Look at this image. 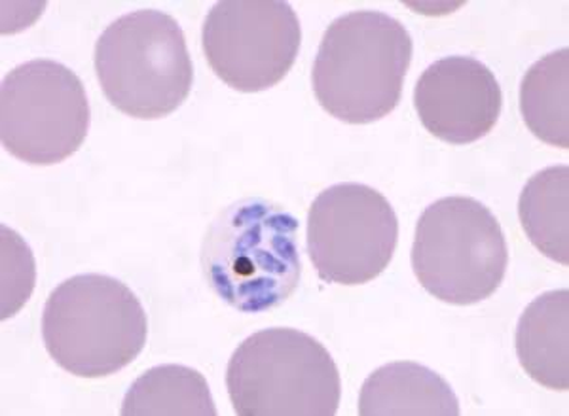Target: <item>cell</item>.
<instances>
[{"mask_svg":"<svg viewBox=\"0 0 569 416\" xmlns=\"http://www.w3.org/2000/svg\"><path fill=\"white\" fill-rule=\"evenodd\" d=\"M302 29L283 0H222L201 27V48L214 74L240 93H260L297 61Z\"/></svg>","mask_w":569,"mask_h":416,"instance_id":"cell-9","label":"cell"},{"mask_svg":"<svg viewBox=\"0 0 569 416\" xmlns=\"http://www.w3.org/2000/svg\"><path fill=\"white\" fill-rule=\"evenodd\" d=\"M149 321L139 302L114 276L77 275L53 290L42 313V339L53 362L77 377L122 372L142 353Z\"/></svg>","mask_w":569,"mask_h":416,"instance_id":"cell-3","label":"cell"},{"mask_svg":"<svg viewBox=\"0 0 569 416\" xmlns=\"http://www.w3.org/2000/svg\"><path fill=\"white\" fill-rule=\"evenodd\" d=\"M415 109L431 135L466 146L485 139L498 125L503 93L498 78L479 59L452 55L421 72L415 88Z\"/></svg>","mask_w":569,"mask_h":416,"instance_id":"cell-10","label":"cell"},{"mask_svg":"<svg viewBox=\"0 0 569 416\" xmlns=\"http://www.w3.org/2000/svg\"><path fill=\"white\" fill-rule=\"evenodd\" d=\"M397 241V214L375 187L346 182L311 203L306 244L325 282L359 286L375 281L388 270Z\"/></svg>","mask_w":569,"mask_h":416,"instance_id":"cell-8","label":"cell"},{"mask_svg":"<svg viewBox=\"0 0 569 416\" xmlns=\"http://www.w3.org/2000/svg\"><path fill=\"white\" fill-rule=\"evenodd\" d=\"M526 128L549 146L569 148V50L562 48L531 64L520 83Z\"/></svg>","mask_w":569,"mask_h":416,"instance_id":"cell-14","label":"cell"},{"mask_svg":"<svg viewBox=\"0 0 569 416\" xmlns=\"http://www.w3.org/2000/svg\"><path fill=\"white\" fill-rule=\"evenodd\" d=\"M2 231V321L29 302L34 288V260L31 248L16 231Z\"/></svg>","mask_w":569,"mask_h":416,"instance_id":"cell-16","label":"cell"},{"mask_svg":"<svg viewBox=\"0 0 569 416\" xmlns=\"http://www.w3.org/2000/svg\"><path fill=\"white\" fill-rule=\"evenodd\" d=\"M227 386L240 416H335L342 396L329 351L292 327L247 337L230 358Z\"/></svg>","mask_w":569,"mask_h":416,"instance_id":"cell-5","label":"cell"},{"mask_svg":"<svg viewBox=\"0 0 569 416\" xmlns=\"http://www.w3.org/2000/svg\"><path fill=\"white\" fill-rule=\"evenodd\" d=\"M526 235L541 254L569 263V166L555 165L533 174L518 199Z\"/></svg>","mask_w":569,"mask_h":416,"instance_id":"cell-13","label":"cell"},{"mask_svg":"<svg viewBox=\"0 0 569 416\" xmlns=\"http://www.w3.org/2000/svg\"><path fill=\"white\" fill-rule=\"evenodd\" d=\"M507 265L501 224L477 199H439L416 224L412 270L440 302L458 307L485 302L498 292Z\"/></svg>","mask_w":569,"mask_h":416,"instance_id":"cell-6","label":"cell"},{"mask_svg":"<svg viewBox=\"0 0 569 416\" xmlns=\"http://www.w3.org/2000/svg\"><path fill=\"white\" fill-rule=\"evenodd\" d=\"M123 416H217L208 381L187 365L142 373L123 397Z\"/></svg>","mask_w":569,"mask_h":416,"instance_id":"cell-15","label":"cell"},{"mask_svg":"<svg viewBox=\"0 0 569 416\" xmlns=\"http://www.w3.org/2000/svg\"><path fill=\"white\" fill-rule=\"evenodd\" d=\"M412 52L407 27L388 13H343L327 27L313 61L318 103L350 125L382 120L401 103Z\"/></svg>","mask_w":569,"mask_h":416,"instance_id":"cell-1","label":"cell"},{"mask_svg":"<svg viewBox=\"0 0 569 416\" xmlns=\"http://www.w3.org/2000/svg\"><path fill=\"white\" fill-rule=\"evenodd\" d=\"M518 362L537 385L569 390V290H552L528 305L517 326Z\"/></svg>","mask_w":569,"mask_h":416,"instance_id":"cell-12","label":"cell"},{"mask_svg":"<svg viewBox=\"0 0 569 416\" xmlns=\"http://www.w3.org/2000/svg\"><path fill=\"white\" fill-rule=\"evenodd\" d=\"M93 64L107 101L136 120L173 114L194 83L184 32L160 10H137L112 21L99 37Z\"/></svg>","mask_w":569,"mask_h":416,"instance_id":"cell-4","label":"cell"},{"mask_svg":"<svg viewBox=\"0 0 569 416\" xmlns=\"http://www.w3.org/2000/svg\"><path fill=\"white\" fill-rule=\"evenodd\" d=\"M209 286L240 313L283 305L300 284L298 220L264 199H246L220 212L201 248Z\"/></svg>","mask_w":569,"mask_h":416,"instance_id":"cell-2","label":"cell"},{"mask_svg":"<svg viewBox=\"0 0 569 416\" xmlns=\"http://www.w3.org/2000/svg\"><path fill=\"white\" fill-rule=\"evenodd\" d=\"M90 103L74 72L50 59H34L8 72L0 88V141L29 165H58L82 146Z\"/></svg>","mask_w":569,"mask_h":416,"instance_id":"cell-7","label":"cell"},{"mask_svg":"<svg viewBox=\"0 0 569 416\" xmlns=\"http://www.w3.org/2000/svg\"><path fill=\"white\" fill-rule=\"evenodd\" d=\"M460 399L439 373L393 362L370 373L359 396L361 416H458Z\"/></svg>","mask_w":569,"mask_h":416,"instance_id":"cell-11","label":"cell"}]
</instances>
